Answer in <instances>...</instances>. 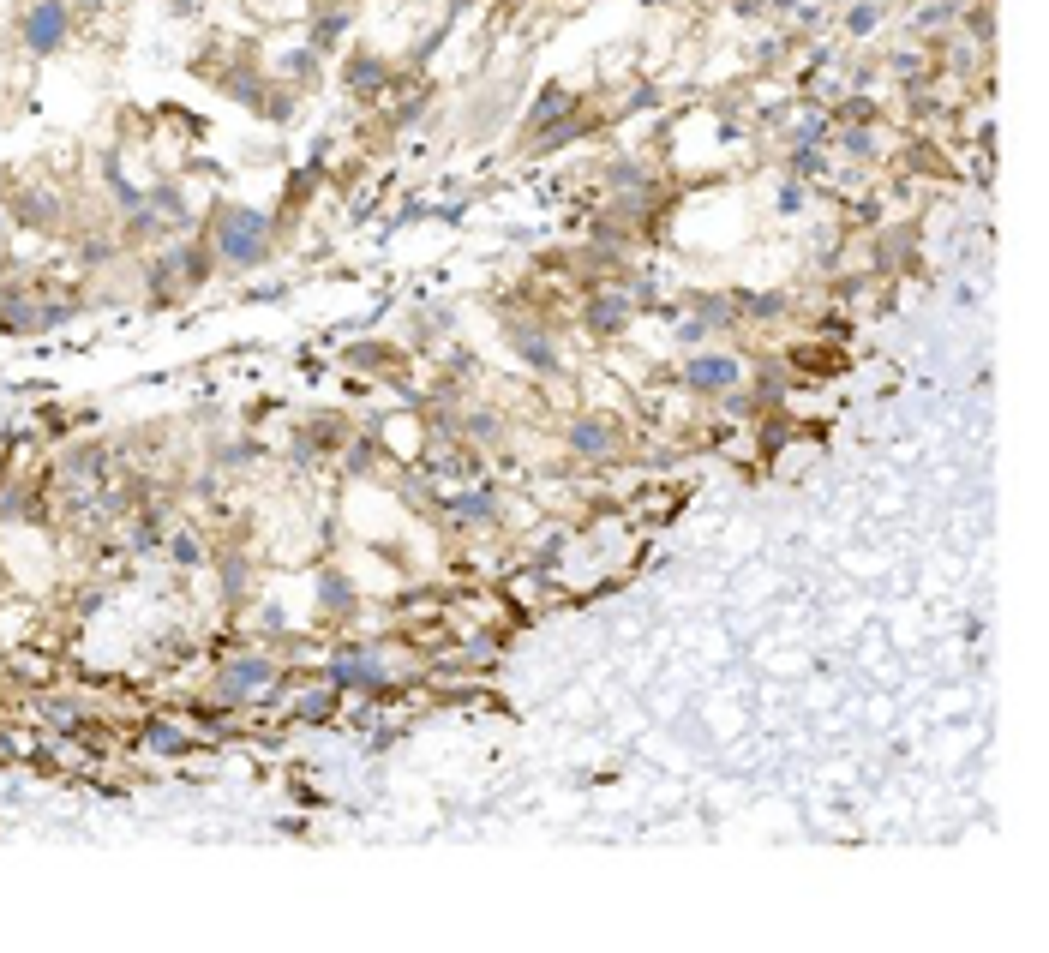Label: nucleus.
Segmentation results:
<instances>
[{
  "instance_id": "f03ea898",
  "label": "nucleus",
  "mask_w": 1049,
  "mask_h": 953,
  "mask_svg": "<svg viewBox=\"0 0 1049 953\" xmlns=\"http://www.w3.org/2000/svg\"><path fill=\"white\" fill-rule=\"evenodd\" d=\"M24 42H30L36 54H54V48L66 42V6H60V0H36L30 18H24Z\"/></svg>"
},
{
  "instance_id": "20e7f679",
  "label": "nucleus",
  "mask_w": 1049,
  "mask_h": 953,
  "mask_svg": "<svg viewBox=\"0 0 1049 953\" xmlns=\"http://www.w3.org/2000/svg\"><path fill=\"white\" fill-rule=\"evenodd\" d=\"M264 672H270L264 660H246V666H228V672H222V678H228V696H246V690H258V684H264Z\"/></svg>"
},
{
  "instance_id": "39448f33",
  "label": "nucleus",
  "mask_w": 1049,
  "mask_h": 953,
  "mask_svg": "<svg viewBox=\"0 0 1049 953\" xmlns=\"http://www.w3.org/2000/svg\"><path fill=\"white\" fill-rule=\"evenodd\" d=\"M576 450H588V456L612 450V426H600V420H582V426H576Z\"/></svg>"
},
{
  "instance_id": "f257e3e1",
  "label": "nucleus",
  "mask_w": 1049,
  "mask_h": 953,
  "mask_svg": "<svg viewBox=\"0 0 1049 953\" xmlns=\"http://www.w3.org/2000/svg\"><path fill=\"white\" fill-rule=\"evenodd\" d=\"M264 240H270V228H264L258 210H222L210 246H216L228 264H258V258H264Z\"/></svg>"
},
{
  "instance_id": "7ed1b4c3",
  "label": "nucleus",
  "mask_w": 1049,
  "mask_h": 953,
  "mask_svg": "<svg viewBox=\"0 0 1049 953\" xmlns=\"http://www.w3.org/2000/svg\"><path fill=\"white\" fill-rule=\"evenodd\" d=\"M690 384H696V390H726V384H738V360L708 354V360H696V366H690Z\"/></svg>"
}]
</instances>
